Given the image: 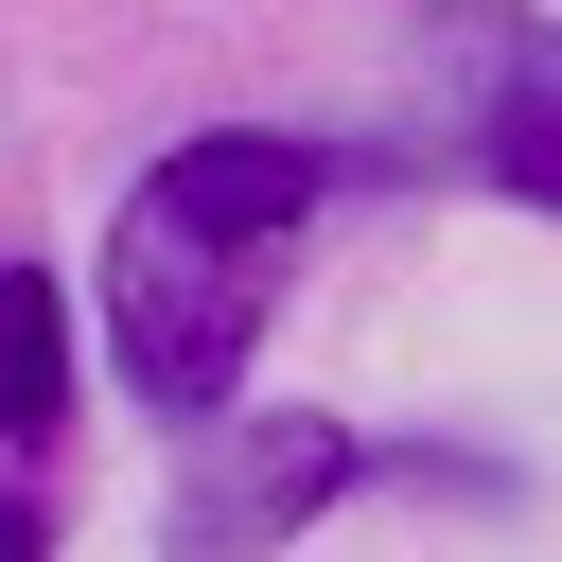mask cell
<instances>
[{
  "mask_svg": "<svg viewBox=\"0 0 562 562\" xmlns=\"http://www.w3.org/2000/svg\"><path fill=\"white\" fill-rule=\"evenodd\" d=\"M263 263H281V246L193 228L176 193H123V228H105V351H123V386H140L158 422H228V404H246Z\"/></svg>",
  "mask_w": 562,
  "mask_h": 562,
  "instance_id": "obj_1",
  "label": "cell"
},
{
  "mask_svg": "<svg viewBox=\"0 0 562 562\" xmlns=\"http://www.w3.org/2000/svg\"><path fill=\"white\" fill-rule=\"evenodd\" d=\"M351 474H369L351 422H316V404H228V422H193L158 544H176V562H281L316 509H351Z\"/></svg>",
  "mask_w": 562,
  "mask_h": 562,
  "instance_id": "obj_2",
  "label": "cell"
},
{
  "mask_svg": "<svg viewBox=\"0 0 562 562\" xmlns=\"http://www.w3.org/2000/svg\"><path fill=\"white\" fill-rule=\"evenodd\" d=\"M422 70H439V123H457V158H474L492 193L562 211V18H544V0H439Z\"/></svg>",
  "mask_w": 562,
  "mask_h": 562,
  "instance_id": "obj_3",
  "label": "cell"
},
{
  "mask_svg": "<svg viewBox=\"0 0 562 562\" xmlns=\"http://www.w3.org/2000/svg\"><path fill=\"white\" fill-rule=\"evenodd\" d=\"M140 193H176L193 228H246V246H281V228L334 193V158H316V140H281V123H211V140H176Z\"/></svg>",
  "mask_w": 562,
  "mask_h": 562,
  "instance_id": "obj_4",
  "label": "cell"
},
{
  "mask_svg": "<svg viewBox=\"0 0 562 562\" xmlns=\"http://www.w3.org/2000/svg\"><path fill=\"white\" fill-rule=\"evenodd\" d=\"M70 422V299L53 263H0V439H53Z\"/></svg>",
  "mask_w": 562,
  "mask_h": 562,
  "instance_id": "obj_5",
  "label": "cell"
},
{
  "mask_svg": "<svg viewBox=\"0 0 562 562\" xmlns=\"http://www.w3.org/2000/svg\"><path fill=\"white\" fill-rule=\"evenodd\" d=\"M0 562H53V527H35V492H0Z\"/></svg>",
  "mask_w": 562,
  "mask_h": 562,
  "instance_id": "obj_6",
  "label": "cell"
}]
</instances>
